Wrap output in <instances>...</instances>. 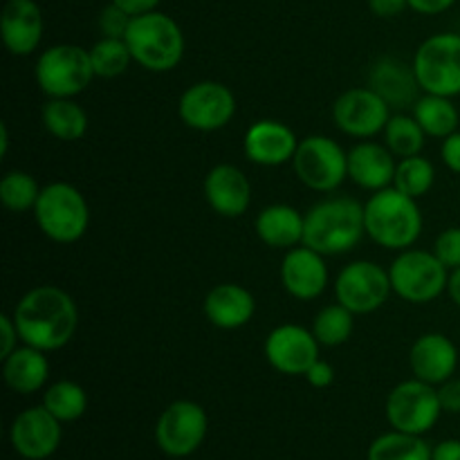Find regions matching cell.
<instances>
[{
    "label": "cell",
    "instance_id": "obj_1",
    "mask_svg": "<svg viewBox=\"0 0 460 460\" xmlns=\"http://www.w3.org/2000/svg\"><path fill=\"white\" fill-rule=\"evenodd\" d=\"M21 341L52 353L67 346L79 326V308L63 288L36 286L21 296L13 308Z\"/></svg>",
    "mask_w": 460,
    "mask_h": 460
},
{
    "label": "cell",
    "instance_id": "obj_2",
    "mask_svg": "<svg viewBox=\"0 0 460 460\" xmlns=\"http://www.w3.org/2000/svg\"><path fill=\"white\" fill-rule=\"evenodd\" d=\"M364 234V205L346 196L326 198L305 211L301 245L323 256H340L355 250Z\"/></svg>",
    "mask_w": 460,
    "mask_h": 460
},
{
    "label": "cell",
    "instance_id": "obj_3",
    "mask_svg": "<svg viewBox=\"0 0 460 460\" xmlns=\"http://www.w3.org/2000/svg\"><path fill=\"white\" fill-rule=\"evenodd\" d=\"M367 236L385 250H409L422 234V211L416 198L400 189L386 187L373 191L364 202Z\"/></svg>",
    "mask_w": 460,
    "mask_h": 460
},
{
    "label": "cell",
    "instance_id": "obj_4",
    "mask_svg": "<svg viewBox=\"0 0 460 460\" xmlns=\"http://www.w3.org/2000/svg\"><path fill=\"white\" fill-rule=\"evenodd\" d=\"M133 61L148 72H171L184 57V31L175 18L162 12L133 16L124 36Z\"/></svg>",
    "mask_w": 460,
    "mask_h": 460
},
{
    "label": "cell",
    "instance_id": "obj_5",
    "mask_svg": "<svg viewBox=\"0 0 460 460\" xmlns=\"http://www.w3.org/2000/svg\"><path fill=\"white\" fill-rule=\"evenodd\" d=\"M34 218L49 241L70 245L81 241L88 232L90 207L84 193L70 182H49L40 189Z\"/></svg>",
    "mask_w": 460,
    "mask_h": 460
},
{
    "label": "cell",
    "instance_id": "obj_6",
    "mask_svg": "<svg viewBox=\"0 0 460 460\" xmlns=\"http://www.w3.org/2000/svg\"><path fill=\"white\" fill-rule=\"evenodd\" d=\"M34 76L39 88L49 99H75L88 90L97 75L90 49L75 43H58L40 52Z\"/></svg>",
    "mask_w": 460,
    "mask_h": 460
},
{
    "label": "cell",
    "instance_id": "obj_7",
    "mask_svg": "<svg viewBox=\"0 0 460 460\" xmlns=\"http://www.w3.org/2000/svg\"><path fill=\"white\" fill-rule=\"evenodd\" d=\"M391 288L407 304H431L438 299L449 283V270L434 252L402 250L389 268Z\"/></svg>",
    "mask_w": 460,
    "mask_h": 460
},
{
    "label": "cell",
    "instance_id": "obj_8",
    "mask_svg": "<svg viewBox=\"0 0 460 460\" xmlns=\"http://www.w3.org/2000/svg\"><path fill=\"white\" fill-rule=\"evenodd\" d=\"M413 72L427 94H460V34L440 31L420 43L413 57Z\"/></svg>",
    "mask_w": 460,
    "mask_h": 460
},
{
    "label": "cell",
    "instance_id": "obj_9",
    "mask_svg": "<svg viewBox=\"0 0 460 460\" xmlns=\"http://www.w3.org/2000/svg\"><path fill=\"white\" fill-rule=\"evenodd\" d=\"M301 184L319 193H331L349 178V153L337 139L326 135H310L301 139L292 160Z\"/></svg>",
    "mask_w": 460,
    "mask_h": 460
},
{
    "label": "cell",
    "instance_id": "obj_10",
    "mask_svg": "<svg viewBox=\"0 0 460 460\" xmlns=\"http://www.w3.org/2000/svg\"><path fill=\"white\" fill-rule=\"evenodd\" d=\"M385 411L386 420L395 431L425 436L427 431L434 429L440 413H443L438 386L427 385L418 377L400 382L398 386L391 389Z\"/></svg>",
    "mask_w": 460,
    "mask_h": 460
},
{
    "label": "cell",
    "instance_id": "obj_11",
    "mask_svg": "<svg viewBox=\"0 0 460 460\" xmlns=\"http://www.w3.org/2000/svg\"><path fill=\"white\" fill-rule=\"evenodd\" d=\"M209 431L207 411L193 400H175L155 422V445L169 458H187L200 449Z\"/></svg>",
    "mask_w": 460,
    "mask_h": 460
},
{
    "label": "cell",
    "instance_id": "obj_12",
    "mask_svg": "<svg viewBox=\"0 0 460 460\" xmlns=\"http://www.w3.org/2000/svg\"><path fill=\"white\" fill-rule=\"evenodd\" d=\"M391 288L389 270L373 261H353L335 279L337 304L346 305L355 314H371L386 304Z\"/></svg>",
    "mask_w": 460,
    "mask_h": 460
},
{
    "label": "cell",
    "instance_id": "obj_13",
    "mask_svg": "<svg viewBox=\"0 0 460 460\" xmlns=\"http://www.w3.org/2000/svg\"><path fill=\"white\" fill-rule=\"evenodd\" d=\"M178 115L184 126L200 133L225 128L236 115V97L220 81H198L189 85L178 102Z\"/></svg>",
    "mask_w": 460,
    "mask_h": 460
},
{
    "label": "cell",
    "instance_id": "obj_14",
    "mask_svg": "<svg viewBox=\"0 0 460 460\" xmlns=\"http://www.w3.org/2000/svg\"><path fill=\"white\" fill-rule=\"evenodd\" d=\"M391 119V106L367 85L341 93L332 103V121L344 135L371 139L385 133Z\"/></svg>",
    "mask_w": 460,
    "mask_h": 460
},
{
    "label": "cell",
    "instance_id": "obj_15",
    "mask_svg": "<svg viewBox=\"0 0 460 460\" xmlns=\"http://www.w3.org/2000/svg\"><path fill=\"white\" fill-rule=\"evenodd\" d=\"M319 349L322 344L313 331L299 323H283L270 332L263 353L274 371L296 377L305 376V371L317 362Z\"/></svg>",
    "mask_w": 460,
    "mask_h": 460
},
{
    "label": "cell",
    "instance_id": "obj_16",
    "mask_svg": "<svg viewBox=\"0 0 460 460\" xmlns=\"http://www.w3.org/2000/svg\"><path fill=\"white\" fill-rule=\"evenodd\" d=\"M63 422L48 409L30 407L13 418L9 427V443L13 452L25 460H45L58 449L63 438Z\"/></svg>",
    "mask_w": 460,
    "mask_h": 460
},
{
    "label": "cell",
    "instance_id": "obj_17",
    "mask_svg": "<svg viewBox=\"0 0 460 460\" xmlns=\"http://www.w3.org/2000/svg\"><path fill=\"white\" fill-rule=\"evenodd\" d=\"M299 148L295 130L279 119H259L245 130L243 151L256 166H283L295 160Z\"/></svg>",
    "mask_w": 460,
    "mask_h": 460
},
{
    "label": "cell",
    "instance_id": "obj_18",
    "mask_svg": "<svg viewBox=\"0 0 460 460\" xmlns=\"http://www.w3.org/2000/svg\"><path fill=\"white\" fill-rule=\"evenodd\" d=\"M323 259L326 256L305 245L288 250L279 272L283 290L299 301L319 299L328 288V268Z\"/></svg>",
    "mask_w": 460,
    "mask_h": 460
},
{
    "label": "cell",
    "instance_id": "obj_19",
    "mask_svg": "<svg viewBox=\"0 0 460 460\" xmlns=\"http://www.w3.org/2000/svg\"><path fill=\"white\" fill-rule=\"evenodd\" d=\"M45 21L36 0H7L0 13V34L13 57H30L43 40Z\"/></svg>",
    "mask_w": 460,
    "mask_h": 460
},
{
    "label": "cell",
    "instance_id": "obj_20",
    "mask_svg": "<svg viewBox=\"0 0 460 460\" xmlns=\"http://www.w3.org/2000/svg\"><path fill=\"white\" fill-rule=\"evenodd\" d=\"M409 367L413 377L427 385L440 386L454 377L458 368V349L443 332H425L409 350Z\"/></svg>",
    "mask_w": 460,
    "mask_h": 460
},
{
    "label": "cell",
    "instance_id": "obj_21",
    "mask_svg": "<svg viewBox=\"0 0 460 460\" xmlns=\"http://www.w3.org/2000/svg\"><path fill=\"white\" fill-rule=\"evenodd\" d=\"M205 198L223 218H241L252 205V182L238 166L216 164L205 175Z\"/></svg>",
    "mask_w": 460,
    "mask_h": 460
},
{
    "label": "cell",
    "instance_id": "obj_22",
    "mask_svg": "<svg viewBox=\"0 0 460 460\" xmlns=\"http://www.w3.org/2000/svg\"><path fill=\"white\" fill-rule=\"evenodd\" d=\"M368 88L398 111L413 108L420 99V84L413 72V63H404L395 57H382L373 63L368 70Z\"/></svg>",
    "mask_w": 460,
    "mask_h": 460
},
{
    "label": "cell",
    "instance_id": "obj_23",
    "mask_svg": "<svg viewBox=\"0 0 460 460\" xmlns=\"http://www.w3.org/2000/svg\"><path fill=\"white\" fill-rule=\"evenodd\" d=\"M205 317L220 331H238L247 326L256 313V299L245 286L220 283L205 296Z\"/></svg>",
    "mask_w": 460,
    "mask_h": 460
},
{
    "label": "cell",
    "instance_id": "obj_24",
    "mask_svg": "<svg viewBox=\"0 0 460 460\" xmlns=\"http://www.w3.org/2000/svg\"><path fill=\"white\" fill-rule=\"evenodd\" d=\"M398 162L389 151L377 142H359L349 151V178L367 191L394 187Z\"/></svg>",
    "mask_w": 460,
    "mask_h": 460
},
{
    "label": "cell",
    "instance_id": "obj_25",
    "mask_svg": "<svg viewBox=\"0 0 460 460\" xmlns=\"http://www.w3.org/2000/svg\"><path fill=\"white\" fill-rule=\"evenodd\" d=\"M304 223L305 214H301L296 207L283 205H268L256 216V236L261 243L274 250H292V247L304 243Z\"/></svg>",
    "mask_w": 460,
    "mask_h": 460
},
{
    "label": "cell",
    "instance_id": "obj_26",
    "mask_svg": "<svg viewBox=\"0 0 460 460\" xmlns=\"http://www.w3.org/2000/svg\"><path fill=\"white\" fill-rule=\"evenodd\" d=\"M4 385L18 395H31L43 389L49 380L48 353L34 346H18L12 355L3 359Z\"/></svg>",
    "mask_w": 460,
    "mask_h": 460
},
{
    "label": "cell",
    "instance_id": "obj_27",
    "mask_svg": "<svg viewBox=\"0 0 460 460\" xmlns=\"http://www.w3.org/2000/svg\"><path fill=\"white\" fill-rule=\"evenodd\" d=\"M40 119L45 130L61 142H79L88 133V115L75 99H49Z\"/></svg>",
    "mask_w": 460,
    "mask_h": 460
},
{
    "label": "cell",
    "instance_id": "obj_28",
    "mask_svg": "<svg viewBox=\"0 0 460 460\" xmlns=\"http://www.w3.org/2000/svg\"><path fill=\"white\" fill-rule=\"evenodd\" d=\"M413 117L422 126L427 137L436 139L449 137L460 126V112L454 106L452 97H440V94H422L413 103Z\"/></svg>",
    "mask_w": 460,
    "mask_h": 460
},
{
    "label": "cell",
    "instance_id": "obj_29",
    "mask_svg": "<svg viewBox=\"0 0 460 460\" xmlns=\"http://www.w3.org/2000/svg\"><path fill=\"white\" fill-rule=\"evenodd\" d=\"M431 452L434 447L422 436L394 429L373 440L367 460H431Z\"/></svg>",
    "mask_w": 460,
    "mask_h": 460
},
{
    "label": "cell",
    "instance_id": "obj_30",
    "mask_svg": "<svg viewBox=\"0 0 460 460\" xmlns=\"http://www.w3.org/2000/svg\"><path fill=\"white\" fill-rule=\"evenodd\" d=\"M43 407L61 422H75L88 409V394L72 380H58L43 394Z\"/></svg>",
    "mask_w": 460,
    "mask_h": 460
},
{
    "label": "cell",
    "instance_id": "obj_31",
    "mask_svg": "<svg viewBox=\"0 0 460 460\" xmlns=\"http://www.w3.org/2000/svg\"><path fill=\"white\" fill-rule=\"evenodd\" d=\"M355 331V313H350L346 305L331 304L317 313L313 322V332L317 341L328 349L346 344L353 337Z\"/></svg>",
    "mask_w": 460,
    "mask_h": 460
},
{
    "label": "cell",
    "instance_id": "obj_32",
    "mask_svg": "<svg viewBox=\"0 0 460 460\" xmlns=\"http://www.w3.org/2000/svg\"><path fill=\"white\" fill-rule=\"evenodd\" d=\"M427 133L422 130V126L418 124L413 115H391L389 124L385 128V144L389 146V151L395 157H413L420 155V151L425 148Z\"/></svg>",
    "mask_w": 460,
    "mask_h": 460
},
{
    "label": "cell",
    "instance_id": "obj_33",
    "mask_svg": "<svg viewBox=\"0 0 460 460\" xmlns=\"http://www.w3.org/2000/svg\"><path fill=\"white\" fill-rule=\"evenodd\" d=\"M40 184L27 171H9L0 180V202L13 214L34 211L40 196Z\"/></svg>",
    "mask_w": 460,
    "mask_h": 460
},
{
    "label": "cell",
    "instance_id": "obj_34",
    "mask_svg": "<svg viewBox=\"0 0 460 460\" xmlns=\"http://www.w3.org/2000/svg\"><path fill=\"white\" fill-rule=\"evenodd\" d=\"M436 182V169L427 157L413 155V157H402L398 162V169H395L394 187L400 189L402 193L411 198H422L431 191Z\"/></svg>",
    "mask_w": 460,
    "mask_h": 460
},
{
    "label": "cell",
    "instance_id": "obj_35",
    "mask_svg": "<svg viewBox=\"0 0 460 460\" xmlns=\"http://www.w3.org/2000/svg\"><path fill=\"white\" fill-rule=\"evenodd\" d=\"M90 58H93L94 75L102 79H117L128 70L130 63H135L124 39H103V36L90 48Z\"/></svg>",
    "mask_w": 460,
    "mask_h": 460
},
{
    "label": "cell",
    "instance_id": "obj_36",
    "mask_svg": "<svg viewBox=\"0 0 460 460\" xmlns=\"http://www.w3.org/2000/svg\"><path fill=\"white\" fill-rule=\"evenodd\" d=\"M130 21H133L130 13H126L124 9L117 7L115 3H111L102 9V13H99L97 25L103 39H124L126 31H128L130 27Z\"/></svg>",
    "mask_w": 460,
    "mask_h": 460
},
{
    "label": "cell",
    "instance_id": "obj_37",
    "mask_svg": "<svg viewBox=\"0 0 460 460\" xmlns=\"http://www.w3.org/2000/svg\"><path fill=\"white\" fill-rule=\"evenodd\" d=\"M434 254L449 272L460 268V227H449L438 234L434 243Z\"/></svg>",
    "mask_w": 460,
    "mask_h": 460
},
{
    "label": "cell",
    "instance_id": "obj_38",
    "mask_svg": "<svg viewBox=\"0 0 460 460\" xmlns=\"http://www.w3.org/2000/svg\"><path fill=\"white\" fill-rule=\"evenodd\" d=\"M304 377L308 380V385L313 386V389H328V386L335 382V368H332L331 362L319 358L317 362L305 371Z\"/></svg>",
    "mask_w": 460,
    "mask_h": 460
},
{
    "label": "cell",
    "instance_id": "obj_39",
    "mask_svg": "<svg viewBox=\"0 0 460 460\" xmlns=\"http://www.w3.org/2000/svg\"><path fill=\"white\" fill-rule=\"evenodd\" d=\"M0 335H3V344H0V359H4L7 355H12L18 349V335L16 322H13L12 314H0Z\"/></svg>",
    "mask_w": 460,
    "mask_h": 460
},
{
    "label": "cell",
    "instance_id": "obj_40",
    "mask_svg": "<svg viewBox=\"0 0 460 460\" xmlns=\"http://www.w3.org/2000/svg\"><path fill=\"white\" fill-rule=\"evenodd\" d=\"M438 398L443 404V411L460 413V380L449 377L447 382L438 386Z\"/></svg>",
    "mask_w": 460,
    "mask_h": 460
},
{
    "label": "cell",
    "instance_id": "obj_41",
    "mask_svg": "<svg viewBox=\"0 0 460 460\" xmlns=\"http://www.w3.org/2000/svg\"><path fill=\"white\" fill-rule=\"evenodd\" d=\"M440 157H443V164L447 166L449 171H454V173L460 175V130L443 139Z\"/></svg>",
    "mask_w": 460,
    "mask_h": 460
},
{
    "label": "cell",
    "instance_id": "obj_42",
    "mask_svg": "<svg viewBox=\"0 0 460 460\" xmlns=\"http://www.w3.org/2000/svg\"><path fill=\"white\" fill-rule=\"evenodd\" d=\"M409 7V0H368V9L377 18L400 16Z\"/></svg>",
    "mask_w": 460,
    "mask_h": 460
},
{
    "label": "cell",
    "instance_id": "obj_43",
    "mask_svg": "<svg viewBox=\"0 0 460 460\" xmlns=\"http://www.w3.org/2000/svg\"><path fill=\"white\" fill-rule=\"evenodd\" d=\"M456 4V0H409V9L422 16H438Z\"/></svg>",
    "mask_w": 460,
    "mask_h": 460
},
{
    "label": "cell",
    "instance_id": "obj_44",
    "mask_svg": "<svg viewBox=\"0 0 460 460\" xmlns=\"http://www.w3.org/2000/svg\"><path fill=\"white\" fill-rule=\"evenodd\" d=\"M112 3L124 9L126 13H130V16H142V13L155 12L162 0H112Z\"/></svg>",
    "mask_w": 460,
    "mask_h": 460
},
{
    "label": "cell",
    "instance_id": "obj_45",
    "mask_svg": "<svg viewBox=\"0 0 460 460\" xmlns=\"http://www.w3.org/2000/svg\"><path fill=\"white\" fill-rule=\"evenodd\" d=\"M431 460H460V440H443L436 445Z\"/></svg>",
    "mask_w": 460,
    "mask_h": 460
},
{
    "label": "cell",
    "instance_id": "obj_46",
    "mask_svg": "<svg viewBox=\"0 0 460 460\" xmlns=\"http://www.w3.org/2000/svg\"><path fill=\"white\" fill-rule=\"evenodd\" d=\"M447 292H449V296H452L454 304H456L458 308H460V268L452 270V272H449Z\"/></svg>",
    "mask_w": 460,
    "mask_h": 460
},
{
    "label": "cell",
    "instance_id": "obj_47",
    "mask_svg": "<svg viewBox=\"0 0 460 460\" xmlns=\"http://www.w3.org/2000/svg\"><path fill=\"white\" fill-rule=\"evenodd\" d=\"M7 153H9V126L3 121V124H0V155L7 157Z\"/></svg>",
    "mask_w": 460,
    "mask_h": 460
}]
</instances>
